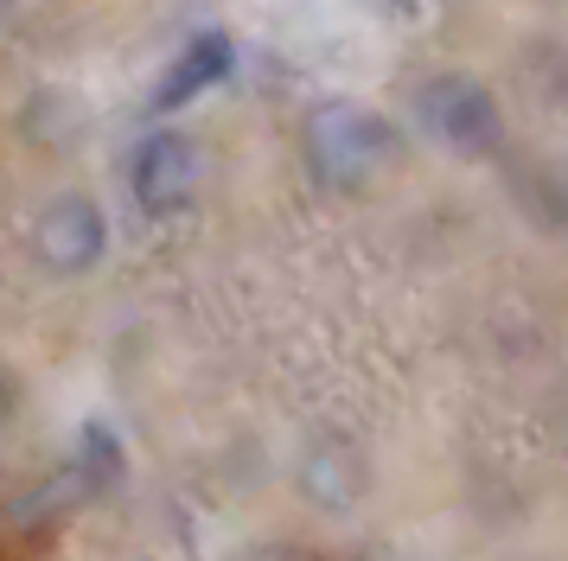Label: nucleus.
I'll use <instances>...</instances> for the list:
<instances>
[{"label":"nucleus","instance_id":"4","mask_svg":"<svg viewBox=\"0 0 568 561\" xmlns=\"http://www.w3.org/2000/svg\"><path fill=\"white\" fill-rule=\"evenodd\" d=\"M32 255L52 280H83L109 255V217L90 192H58L32 217Z\"/></svg>","mask_w":568,"mask_h":561},{"label":"nucleus","instance_id":"3","mask_svg":"<svg viewBox=\"0 0 568 561\" xmlns=\"http://www.w3.org/2000/svg\"><path fill=\"white\" fill-rule=\"evenodd\" d=\"M129 192H134V211L141 217H185L199 192H205V153L185 128H148L129 153Z\"/></svg>","mask_w":568,"mask_h":561},{"label":"nucleus","instance_id":"6","mask_svg":"<svg viewBox=\"0 0 568 561\" xmlns=\"http://www.w3.org/2000/svg\"><path fill=\"white\" fill-rule=\"evenodd\" d=\"M243 561H320V555H307V549H287V542H262V549H250Z\"/></svg>","mask_w":568,"mask_h":561},{"label":"nucleus","instance_id":"5","mask_svg":"<svg viewBox=\"0 0 568 561\" xmlns=\"http://www.w3.org/2000/svg\"><path fill=\"white\" fill-rule=\"evenodd\" d=\"M231 71H236V39L224 26H205V32H192V39L166 58V71H160L154 90H148V109H154V115H180L192 102H205Z\"/></svg>","mask_w":568,"mask_h":561},{"label":"nucleus","instance_id":"2","mask_svg":"<svg viewBox=\"0 0 568 561\" xmlns=\"http://www.w3.org/2000/svg\"><path fill=\"white\" fill-rule=\"evenodd\" d=\"M415 128L447 147L454 160H491L505 147V109L498 90L473 71H428L415 83Z\"/></svg>","mask_w":568,"mask_h":561},{"label":"nucleus","instance_id":"7","mask_svg":"<svg viewBox=\"0 0 568 561\" xmlns=\"http://www.w3.org/2000/svg\"><path fill=\"white\" fill-rule=\"evenodd\" d=\"M0 421H7V370H0Z\"/></svg>","mask_w":568,"mask_h":561},{"label":"nucleus","instance_id":"8","mask_svg":"<svg viewBox=\"0 0 568 561\" xmlns=\"http://www.w3.org/2000/svg\"><path fill=\"white\" fill-rule=\"evenodd\" d=\"M13 7H20V0H0V20H7V13H13Z\"/></svg>","mask_w":568,"mask_h":561},{"label":"nucleus","instance_id":"1","mask_svg":"<svg viewBox=\"0 0 568 561\" xmlns=\"http://www.w3.org/2000/svg\"><path fill=\"white\" fill-rule=\"evenodd\" d=\"M396 153H403V128L389 122L384 109H371V102L326 96V102H313L307 122H301V160H307L313 185L338 192V198L377 185V173Z\"/></svg>","mask_w":568,"mask_h":561}]
</instances>
